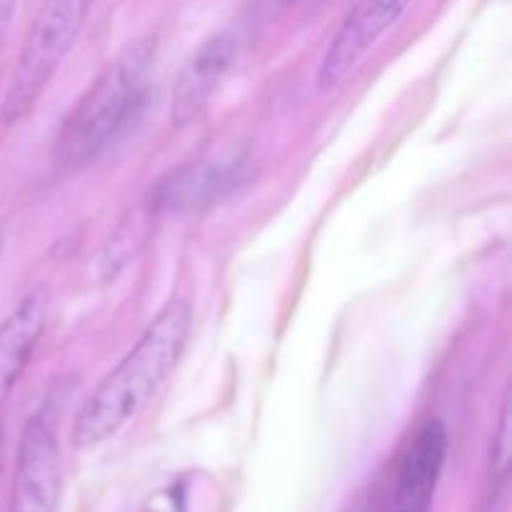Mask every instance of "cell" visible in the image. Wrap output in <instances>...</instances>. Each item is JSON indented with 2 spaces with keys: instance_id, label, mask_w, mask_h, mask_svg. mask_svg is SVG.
<instances>
[{
  "instance_id": "obj_9",
  "label": "cell",
  "mask_w": 512,
  "mask_h": 512,
  "mask_svg": "<svg viewBox=\"0 0 512 512\" xmlns=\"http://www.w3.org/2000/svg\"><path fill=\"white\" fill-rule=\"evenodd\" d=\"M50 295L33 288L0 325V403L10 395L48 325Z\"/></svg>"
},
{
  "instance_id": "obj_3",
  "label": "cell",
  "mask_w": 512,
  "mask_h": 512,
  "mask_svg": "<svg viewBox=\"0 0 512 512\" xmlns=\"http://www.w3.org/2000/svg\"><path fill=\"white\" fill-rule=\"evenodd\" d=\"M90 8L93 0H43L0 103V123L15 125L28 118L68 58Z\"/></svg>"
},
{
  "instance_id": "obj_10",
  "label": "cell",
  "mask_w": 512,
  "mask_h": 512,
  "mask_svg": "<svg viewBox=\"0 0 512 512\" xmlns=\"http://www.w3.org/2000/svg\"><path fill=\"white\" fill-rule=\"evenodd\" d=\"M510 483V408L508 398L503 400L498 428L493 435V448H490L488 475H485V508H498L508 493Z\"/></svg>"
},
{
  "instance_id": "obj_12",
  "label": "cell",
  "mask_w": 512,
  "mask_h": 512,
  "mask_svg": "<svg viewBox=\"0 0 512 512\" xmlns=\"http://www.w3.org/2000/svg\"><path fill=\"white\" fill-rule=\"evenodd\" d=\"M290 3H295V0H258V8L263 15H275L288 8Z\"/></svg>"
},
{
  "instance_id": "obj_8",
  "label": "cell",
  "mask_w": 512,
  "mask_h": 512,
  "mask_svg": "<svg viewBox=\"0 0 512 512\" xmlns=\"http://www.w3.org/2000/svg\"><path fill=\"white\" fill-rule=\"evenodd\" d=\"M448 458V430L440 420H428L415 433L400 460L390 512H430L440 475Z\"/></svg>"
},
{
  "instance_id": "obj_2",
  "label": "cell",
  "mask_w": 512,
  "mask_h": 512,
  "mask_svg": "<svg viewBox=\"0 0 512 512\" xmlns=\"http://www.w3.org/2000/svg\"><path fill=\"white\" fill-rule=\"evenodd\" d=\"M153 65L155 40L145 38L123 50L98 75L60 125L53 145L60 168H85L133 125L148 100Z\"/></svg>"
},
{
  "instance_id": "obj_5",
  "label": "cell",
  "mask_w": 512,
  "mask_h": 512,
  "mask_svg": "<svg viewBox=\"0 0 512 512\" xmlns=\"http://www.w3.org/2000/svg\"><path fill=\"white\" fill-rule=\"evenodd\" d=\"M413 0H360L330 38L318 68V88L333 90L343 85L368 50L398 25Z\"/></svg>"
},
{
  "instance_id": "obj_4",
  "label": "cell",
  "mask_w": 512,
  "mask_h": 512,
  "mask_svg": "<svg viewBox=\"0 0 512 512\" xmlns=\"http://www.w3.org/2000/svg\"><path fill=\"white\" fill-rule=\"evenodd\" d=\"M60 410L53 400L40 405L25 423L15 458L8 512H55L63 490Z\"/></svg>"
},
{
  "instance_id": "obj_13",
  "label": "cell",
  "mask_w": 512,
  "mask_h": 512,
  "mask_svg": "<svg viewBox=\"0 0 512 512\" xmlns=\"http://www.w3.org/2000/svg\"><path fill=\"white\" fill-rule=\"evenodd\" d=\"M3 455H5V433H3V423H0V473H3Z\"/></svg>"
},
{
  "instance_id": "obj_11",
  "label": "cell",
  "mask_w": 512,
  "mask_h": 512,
  "mask_svg": "<svg viewBox=\"0 0 512 512\" xmlns=\"http://www.w3.org/2000/svg\"><path fill=\"white\" fill-rule=\"evenodd\" d=\"M15 8H18V0H0V53L5 48V40H8L10 25H13Z\"/></svg>"
},
{
  "instance_id": "obj_7",
  "label": "cell",
  "mask_w": 512,
  "mask_h": 512,
  "mask_svg": "<svg viewBox=\"0 0 512 512\" xmlns=\"http://www.w3.org/2000/svg\"><path fill=\"white\" fill-rule=\"evenodd\" d=\"M238 60V40L230 33H218L205 40L178 70L170 93V123L175 128L195 123L208 110L220 85Z\"/></svg>"
},
{
  "instance_id": "obj_1",
  "label": "cell",
  "mask_w": 512,
  "mask_h": 512,
  "mask_svg": "<svg viewBox=\"0 0 512 512\" xmlns=\"http://www.w3.org/2000/svg\"><path fill=\"white\" fill-rule=\"evenodd\" d=\"M193 330V305L188 298H170L138 343L100 380L73 425L78 450L95 448L118 435L178 365Z\"/></svg>"
},
{
  "instance_id": "obj_6",
  "label": "cell",
  "mask_w": 512,
  "mask_h": 512,
  "mask_svg": "<svg viewBox=\"0 0 512 512\" xmlns=\"http://www.w3.org/2000/svg\"><path fill=\"white\" fill-rule=\"evenodd\" d=\"M245 175V155L238 150L195 160L170 173L148 195L155 213H188L208 208L235 190Z\"/></svg>"
}]
</instances>
